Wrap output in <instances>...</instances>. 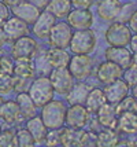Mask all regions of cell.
I'll return each mask as SVG.
<instances>
[{
    "label": "cell",
    "mask_w": 137,
    "mask_h": 147,
    "mask_svg": "<svg viewBox=\"0 0 137 147\" xmlns=\"http://www.w3.org/2000/svg\"><path fill=\"white\" fill-rule=\"evenodd\" d=\"M98 122L102 128H115L118 121V113L114 105L104 103L100 109L96 111Z\"/></svg>",
    "instance_id": "cell-20"
},
{
    "label": "cell",
    "mask_w": 137,
    "mask_h": 147,
    "mask_svg": "<svg viewBox=\"0 0 137 147\" xmlns=\"http://www.w3.org/2000/svg\"><path fill=\"white\" fill-rule=\"evenodd\" d=\"M33 1H34V3H36V6L39 7V8H43V7H44V8H45L47 3H48V1H49V0H33Z\"/></svg>",
    "instance_id": "cell-46"
},
{
    "label": "cell",
    "mask_w": 137,
    "mask_h": 147,
    "mask_svg": "<svg viewBox=\"0 0 137 147\" xmlns=\"http://www.w3.org/2000/svg\"><path fill=\"white\" fill-rule=\"evenodd\" d=\"M17 135V147H36V142L26 128H21Z\"/></svg>",
    "instance_id": "cell-31"
},
{
    "label": "cell",
    "mask_w": 137,
    "mask_h": 147,
    "mask_svg": "<svg viewBox=\"0 0 137 147\" xmlns=\"http://www.w3.org/2000/svg\"><path fill=\"white\" fill-rule=\"evenodd\" d=\"M89 87L86 85L85 83L82 81H78V83H74L73 85V88L70 90V92L67 94V102L70 103V105H76V103H80V105H84L85 102V98L88 95V92H89Z\"/></svg>",
    "instance_id": "cell-29"
},
{
    "label": "cell",
    "mask_w": 137,
    "mask_h": 147,
    "mask_svg": "<svg viewBox=\"0 0 137 147\" xmlns=\"http://www.w3.org/2000/svg\"><path fill=\"white\" fill-rule=\"evenodd\" d=\"M17 105L19 107V111L23 120H29L36 115V111H37V106L34 105V102L32 100V98L29 96L27 92H19L17 95Z\"/></svg>",
    "instance_id": "cell-27"
},
{
    "label": "cell",
    "mask_w": 137,
    "mask_h": 147,
    "mask_svg": "<svg viewBox=\"0 0 137 147\" xmlns=\"http://www.w3.org/2000/svg\"><path fill=\"white\" fill-rule=\"evenodd\" d=\"M25 128L29 131V134L32 135V138L34 139L36 144L44 143V139H45V135H47V132H48V128L44 125L41 117L34 115L32 118L26 120V127H25Z\"/></svg>",
    "instance_id": "cell-23"
},
{
    "label": "cell",
    "mask_w": 137,
    "mask_h": 147,
    "mask_svg": "<svg viewBox=\"0 0 137 147\" xmlns=\"http://www.w3.org/2000/svg\"><path fill=\"white\" fill-rule=\"evenodd\" d=\"M14 61L8 57H0V77L13 76Z\"/></svg>",
    "instance_id": "cell-33"
},
{
    "label": "cell",
    "mask_w": 137,
    "mask_h": 147,
    "mask_svg": "<svg viewBox=\"0 0 137 147\" xmlns=\"http://www.w3.org/2000/svg\"><path fill=\"white\" fill-rule=\"evenodd\" d=\"M132 96H133V98H136V99H137V83L134 84L133 87H132Z\"/></svg>",
    "instance_id": "cell-48"
},
{
    "label": "cell",
    "mask_w": 137,
    "mask_h": 147,
    "mask_svg": "<svg viewBox=\"0 0 137 147\" xmlns=\"http://www.w3.org/2000/svg\"><path fill=\"white\" fill-rule=\"evenodd\" d=\"M103 92H104V95H106L107 103L115 106V105H118L124 98H126V96L129 95L130 87L125 83V80L121 77V78H118L115 81H112V83L104 85Z\"/></svg>",
    "instance_id": "cell-11"
},
{
    "label": "cell",
    "mask_w": 137,
    "mask_h": 147,
    "mask_svg": "<svg viewBox=\"0 0 137 147\" xmlns=\"http://www.w3.org/2000/svg\"><path fill=\"white\" fill-rule=\"evenodd\" d=\"M115 110H117L118 114L121 113H126V111H130V113H137V99L133 96H126L124 98L121 102L115 105Z\"/></svg>",
    "instance_id": "cell-30"
},
{
    "label": "cell",
    "mask_w": 137,
    "mask_h": 147,
    "mask_svg": "<svg viewBox=\"0 0 137 147\" xmlns=\"http://www.w3.org/2000/svg\"><path fill=\"white\" fill-rule=\"evenodd\" d=\"M11 91H14L13 76L10 77H0V95H8Z\"/></svg>",
    "instance_id": "cell-35"
},
{
    "label": "cell",
    "mask_w": 137,
    "mask_h": 147,
    "mask_svg": "<svg viewBox=\"0 0 137 147\" xmlns=\"http://www.w3.org/2000/svg\"><path fill=\"white\" fill-rule=\"evenodd\" d=\"M55 22H56V18L51 13H48L47 10L41 11L39 18L33 24V34L39 38H48V34Z\"/></svg>",
    "instance_id": "cell-15"
},
{
    "label": "cell",
    "mask_w": 137,
    "mask_h": 147,
    "mask_svg": "<svg viewBox=\"0 0 137 147\" xmlns=\"http://www.w3.org/2000/svg\"><path fill=\"white\" fill-rule=\"evenodd\" d=\"M72 6L76 8H89L93 4V0H70Z\"/></svg>",
    "instance_id": "cell-40"
},
{
    "label": "cell",
    "mask_w": 137,
    "mask_h": 147,
    "mask_svg": "<svg viewBox=\"0 0 137 147\" xmlns=\"http://www.w3.org/2000/svg\"><path fill=\"white\" fill-rule=\"evenodd\" d=\"M104 57L107 61L117 63L122 69H128L130 67L133 52L126 47H108L104 51Z\"/></svg>",
    "instance_id": "cell-13"
},
{
    "label": "cell",
    "mask_w": 137,
    "mask_h": 147,
    "mask_svg": "<svg viewBox=\"0 0 137 147\" xmlns=\"http://www.w3.org/2000/svg\"><path fill=\"white\" fill-rule=\"evenodd\" d=\"M119 134L124 135H132L137 132V113H130V111H126V113H121L118 114V121L115 125Z\"/></svg>",
    "instance_id": "cell-22"
},
{
    "label": "cell",
    "mask_w": 137,
    "mask_h": 147,
    "mask_svg": "<svg viewBox=\"0 0 137 147\" xmlns=\"http://www.w3.org/2000/svg\"><path fill=\"white\" fill-rule=\"evenodd\" d=\"M136 147H137V146H136Z\"/></svg>",
    "instance_id": "cell-53"
},
{
    "label": "cell",
    "mask_w": 137,
    "mask_h": 147,
    "mask_svg": "<svg viewBox=\"0 0 137 147\" xmlns=\"http://www.w3.org/2000/svg\"><path fill=\"white\" fill-rule=\"evenodd\" d=\"M132 30L125 22H112L104 33L106 41L110 47H126L129 45L132 37Z\"/></svg>",
    "instance_id": "cell-4"
},
{
    "label": "cell",
    "mask_w": 137,
    "mask_h": 147,
    "mask_svg": "<svg viewBox=\"0 0 137 147\" xmlns=\"http://www.w3.org/2000/svg\"><path fill=\"white\" fill-rule=\"evenodd\" d=\"M136 1H137V0H136Z\"/></svg>",
    "instance_id": "cell-52"
},
{
    "label": "cell",
    "mask_w": 137,
    "mask_h": 147,
    "mask_svg": "<svg viewBox=\"0 0 137 147\" xmlns=\"http://www.w3.org/2000/svg\"><path fill=\"white\" fill-rule=\"evenodd\" d=\"M34 73H36V70H34V65H33L32 59H27V58L14 59L13 76L30 80L34 77Z\"/></svg>",
    "instance_id": "cell-26"
},
{
    "label": "cell",
    "mask_w": 137,
    "mask_h": 147,
    "mask_svg": "<svg viewBox=\"0 0 137 147\" xmlns=\"http://www.w3.org/2000/svg\"><path fill=\"white\" fill-rule=\"evenodd\" d=\"M89 115L91 113L84 105H70L66 109L65 115V124L67 127H73V128H84L89 122Z\"/></svg>",
    "instance_id": "cell-8"
},
{
    "label": "cell",
    "mask_w": 137,
    "mask_h": 147,
    "mask_svg": "<svg viewBox=\"0 0 137 147\" xmlns=\"http://www.w3.org/2000/svg\"><path fill=\"white\" fill-rule=\"evenodd\" d=\"M128 147H136L137 146V132L132 135H126V142H124Z\"/></svg>",
    "instance_id": "cell-42"
},
{
    "label": "cell",
    "mask_w": 137,
    "mask_h": 147,
    "mask_svg": "<svg viewBox=\"0 0 137 147\" xmlns=\"http://www.w3.org/2000/svg\"><path fill=\"white\" fill-rule=\"evenodd\" d=\"M81 147H98V144H96V134L93 131H85Z\"/></svg>",
    "instance_id": "cell-38"
},
{
    "label": "cell",
    "mask_w": 137,
    "mask_h": 147,
    "mask_svg": "<svg viewBox=\"0 0 137 147\" xmlns=\"http://www.w3.org/2000/svg\"><path fill=\"white\" fill-rule=\"evenodd\" d=\"M6 41H7V36L4 33V30H3V28L0 26V48L6 44Z\"/></svg>",
    "instance_id": "cell-45"
},
{
    "label": "cell",
    "mask_w": 137,
    "mask_h": 147,
    "mask_svg": "<svg viewBox=\"0 0 137 147\" xmlns=\"http://www.w3.org/2000/svg\"><path fill=\"white\" fill-rule=\"evenodd\" d=\"M84 134V128H73L66 125L65 128L59 129L60 144L63 147H81Z\"/></svg>",
    "instance_id": "cell-17"
},
{
    "label": "cell",
    "mask_w": 137,
    "mask_h": 147,
    "mask_svg": "<svg viewBox=\"0 0 137 147\" xmlns=\"http://www.w3.org/2000/svg\"><path fill=\"white\" fill-rule=\"evenodd\" d=\"M4 102V99H3V98H1V95H0V106H1V103Z\"/></svg>",
    "instance_id": "cell-49"
},
{
    "label": "cell",
    "mask_w": 137,
    "mask_h": 147,
    "mask_svg": "<svg viewBox=\"0 0 137 147\" xmlns=\"http://www.w3.org/2000/svg\"><path fill=\"white\" fill-rule=\"evenodd\" d=\"M67 106L62 100H49L41 109V120L48 129H59L65 125V115Z\"/></svg>",
    "instance_id": "cell-1"
},
{
    "label": "cell",
    "mask_w": 137,
    "mask_h": 147,
    "mask_svg": "<svg viewBox=\"0 0 137 147\" xmlns=\"http://www.w3.org/2000/svg\"><path fill=\"white\" fill-rule=\"evenodd\" d=\"M0 131H1V127H0Z\"/></svg>",
    "instance_id": "cell-51"
},
{
    "label": "cell",
    "mask_w": 137,
    "mask_h": 147,
    "mask_svg": "<svg viewBox=\"0 0 137 147\" xmlns=\"http://www.w3.org/2000/svg\"><path fill=\"white\" fill-rule=\"evenodd\" d=\"M130 67L132 69H134V70H137V52H134V54H133V57H132Z\"/></svg>",
    "instance_id": "cell-47"
},
{
    "label": "cell",
    "mask_w": 137,
    "mask_h": 147,
    "mask_svg": "<svg viewBox=\"0 0 137 147\" xmlns=\"http://www.w3.org/2000/svg\"><path fill=\"white\" fill-rule=\"evenodd\" d=\"M59 129H48V132L45 135V139H44V143H45L47 147H56L60 144Z\"/></svg>",
    "instance_id": "cell-34"
},
{
    "label": "cell",
    "mask_w": 137,
    "mask_h": 147,
    "mask_svg": "<svg viewBox=\"0 0 137 147\" xmlns=\"http://www.w3.org/2000/svg\"><path fill=\"white\" fill-rule=\"evenodd\" d=\"M37 50H39L37 41L33 37H30L29 34H26V36H22V37L14 40L11 54H13L14 59H21V58L33 59Z\"/></svg>",
    "instance_id": "cell-9"
},
{
    "label": "cell",
    "mask_w": 137,
    "mask_h": 147,
    "mask_svg": "<svg viewBox=\"0 0 137 147\" xmlns=\"http://www.w3.org/2000/svg\"><path fill=\"white\" fill-rule=\"evenodd\" d=\"M45 10L51 13L55 18H65L72 10L70 0H49L47 3Z\"/></svg>",
    "instance_id": "cell-28"
},
{
    "label": "cell",
    "mask_w": 137,
    "mask_h": 147,
    "mask_svg": "<svg viewBox=\"0 0 137 147\" xmlns=\"http://www.w3.org/2000/svg\"><path fill=\"white\" fill-rule=\"evenodd\" d=\"M66 22L74 30L89 29L93 25V14L88 8H74L67 14Z\"/></svg>",
    "instance_id": "cell-10"
},
{
    "label": "cell",
    "mask_w": 137,
    "mask_h": 147,
    "mask_svg": "<svg viewBox=\"0 0 137 147\" xmlns=\"http://www.w3.org/2000/svg\"><path fill=\"white\" fill-rule=\"evenodd\" d=\"M8 18H10V8L3 1H0V26L4 25V22Z\"/></svg>",
    "instance_id": "cell-39"
},
{
    "label": "cell",
    "mask_w": 137,
    "mask_h": 147,
    "mask_svg": "<svg viewBox=\"0 0 137 147\" xmlns=\"http://www.w3.org/2000/svg\"><path fill=\"white\" fill-rule=\"evenodd\" d=\"M98 44V37L96 33L89 29H82V30H76L73 32L72 40L69 48L72 54H84V55H89Z\"/></svg>",
    "instance_id": "cell-3"
},
{
    "label": "cell",
    "mask_w": 137,
    "mask_h": 147,
    "mask_svg": "<svg viewBox=\"0 0 137 147\" xmlns=\"http://www.w3.org/2000/svg\"><path fill=\"white\" fill-rule=\"evenodd\" d=\"M27 94L32 98V100L37 107H43L45 103L53 99V91L49 77L48 76H39L33 78V81L29 85Z\"/></svg>",
    "instance_id": "cell-2"
},
{
    "label": "cell",
    "mask_w": 137,
    "mask_h": 147,
    "mask_svg": "<svg viewBox=\"0 0 137 147\" xmlns=\"http://www.w3.org/2000/svg\"><path fill=\"white\" fill-rule=\"evenodd\" d=\"M70 57H72L70 52L67 51L66 48L51 47L49 50L45 51V58L52 69H56V67H67Z\"/></svg>",
    "instance_id": "cell-21"
},
{
    "label": "cell",
    "mask_w": 137,
    "mask_h": 147,
    "mask_svg": "<svg viewBox=\"0 0 137 147\" xmlns=\"http://www.w3.org/2000/svg\"><path fill=\"white\" fill-rule=\"evenodd\" d=\"M48 77H49V81H51L53 91L56 94H59V95H67L70 92V90L73 88L74 81H76L67 67L51 69Z\"/></svg>",
    "instance_id": "cell-6"
},
{
    "label": "cell",
    "mask_w": 137,
    "mask_h": 147,
    "mask_svg": "<svg viewBox=\"0 0 137 147\" xmlns=\"http://www.w3.org/2000/svg\"><path fill=\"white\" fill-rule=\"evenodd\" d=\"M104 103H107V100H106V95L103 90L102 88H91L85 98L84 106L88 109L89 113H96Z\"/></svg>",
    "instance_id": "cell-25"
},
{
    "label": "cell",
    "mask_w": 137,
    "mask_h": 147,
    "mask_svg": "<svg viewBox=\"0 0 137 147\" xmlns=\"http://www.w3.org/2000/svg\"><path fill=\"white\" fill-rule=\"evenodd\" d=\"M129 47H130V51L133 52V54L137 52V33L132 34L130 41H129Z\"/></svg>",
    "instance_id": "cell-43"
},
{
    "label": "cell",
    "mask_w": 137,
    "mask_h": 147,
    "mask_svg": "<svg viewBox=\"0 0 137 147\" xmlns=\"http://www.w3.org/2000/svg\"><path fill=\"white\" fill-rule=\"evenodd\" d=\"M1 28L6 33L7 40H13V41L22 37V36H26L29 33V25L26 22H23L22 19L17 18V17L8 18Z\"/></svg>",
    "instance_id": "cell-16"
},
{
    "label": "cell",
    "mask_w": 137,
    "mask_h": 147,
    "mask_svg": "<svg viewBox=\"0 0 137 147\" xmlns=\"http://www.w3.org/2000/svg\"><path fill=\"white\" fill-rule=\"evenodd\" d=\"M56 147H63V146H62V144H59V146H56Z\"/></svg>",
    "instance_id": "cell-50"
},
{
    "label": "cell",
    "mask_w": 137,
    "mask_h": 147,
    "mask_svg": "<svg viewBox=\"0 0 137 147\" xmlns=\"http://www.w3.org/2000/svg\"><path fill=\"white\" fill-rule=\"evenodd\" d=\"M92 66H93V61L89 55H84V54H74L70 57L67 69L74 77V80L77 81H84L92 73Z\"/></svg>",
    "instance_id": "cell-5"
},
{
    "label": "cell",
    "mask_w": 137,
    "mask_h": 147,
    "mask_svg": "<svg viewBox=\"0 0 137 147\" xmlns=\"http://www.w3.org/2000/svg\"><path fill=\"white\" fill-rule=\"evenodd\" d=\"M121 143V134L115 128H102L96 134L98 147H118Z\"/></svg>",
    "instance_id": "cell-24"
},
{
    "label": "cell",
    "mask_w": 137,
    "mask_h": 147,
    "mask_svg": "<svg viewBox=\"0 0 137 147\" xmlns=\"http://www.w3.org/2000/svg\"><path fill=\"white\" fill-rule=\"evenodd\" d=\"M122 78H124L125 83L128 84L129 87H133V85L137 83V70L132 69V67L124 69V73H122Z\"/></svg>",
    "instance_id": "cell-36"
},
{
    "label": "cell",
    "mask_w": 137,
    "mask_h": 147,
    "mask_svg": "<svg viewBox=\"0 0 137 147\" xmlns=\"http://www.w3.org/2000/svg\"><path fill=\"white\" fill-rule=\"evenodd\" d=\"M13 84H14V91H17L18 94L19 92H27L29 85H30V84H27L26 78H19V77L15 76H13Z\"/></svg>",
    "instance_id": "cell-37"
},
{
    "label": "cell",
    "mask_w": 137,
    "mask_h": 147,
    "mask_svg": "<svg viewBox=\"0 0 137 147\" xmlns=\"http://www.w3.org/2000/svg\"><path fill=\"white\" fill-rule=\"evenodd\" d=\"M40 13H41V10L34 3H29V1H25V0L19 4H17L15 7H13L14 17L22 19L27 25H33L36 22V19L39 18Z\"/></svg>",
    "instance_id": "cell-14"
},
{
    "label": "cell",
    "mask_w": 137,
    "mask_h": 147,
    "mask_svg": "<svg viewBox=\"0 0 137 147\" xmlns=\"http://www.w3.org/2000/svg\"><path fill=\"white\" fill-rule=\"evenodd\" d=\"M4 4H6L7 7H15L17 4H19V3H22L23 0H1Z\"/></svg>",
    "instance_id": "cell-44"
},
{
    "label": "cell",
    "mask_w": 137,
    "mask_h": 147,
    "mask_svg": "<svg viewBox=\"0 0 137 147\" xmlns=\"http://www.w3.org/2000/svg\"><path fill=\"white\" fill-rule=\"evenodd\" d=\"M0 118L7 125H15L23 121V117L21 114L19 107L15 100H4L0 106Z\"/></svg>",
    "instance_id": "cell-18"
},
{
    "label": "cell",
    "mask_w": 137,
    "mask_h": 147,
    "mask_svg": "<svg viewBox=\"0 0 137 147\" xmlns=\"http://www.w3.org/2000/svg\"><path fill=\"white\" fill-rule=\"evenodd\" d=\"M122 11L119 0H102L98 4V15L103 21H114Z\"/></svg>",
    "instance_id": "cell-19"
},
{
    "label": "cell",
    "mask_w": 137,
    "mask_h": 147,
    "mask_svg": "<svg viewBox=\"0 0 137 147\" xmlns=\"http://www.w3.org/2000/svg\"><path fill=\"white\" fill-rule=\"evenodd\" d=\"M0 147H17V135L14 131H0Z\"/></svg>",
    "instance_id": "cell-32"
},
{
    "label": "cell",
    "mask_w": 137,
    "mask_h": 147,
    "mask_svg": "<svg viewBox=\"0 0 137 147\" xmlns=\"http://www.w3.org/2000/svg\"><path fill=\"white\" fill-rule=\"evenodd\" d=\"M72 36L73 29L67 22H65V21L55 22L49 34H48L49 45L51 47H58V48H69Z\"/></svg>",
    "instance_id": "cell-7"
},
{
    "label": "cell",
    "mask_w": 137,
    "mask_h": 147,
    "mask_svg": "<svg viewBox=\"0 0 137 147\" xmlns=\"http://www.w3.org/2000/svg\"><path fill=\"white\" fill-rule=\"evenodd\" d=\"M122 73H124V69L121 66H118L117 63L106 59L104 62H102L96 69V78H98V81L100 84L107 85V84L121 78Z\"/></svg>",
    "instance_id": "cell-12"
},
{
    "label": "cell",
    "mask_w": 137,
    "mask_h": 147,
    "mask_svg": "<svg viewBox=\"0 0 137 147\" xmlns=\"http://www.w3.org/2000/svg\"><path fill=\"white\" fill-rule=\"evenodd\" d=\"M128 26L132 30V33H137V10H134L132 15L129 17V21H128Z\"/></svg>",
    "instance_id": "cell-41"
}]
</instances>
